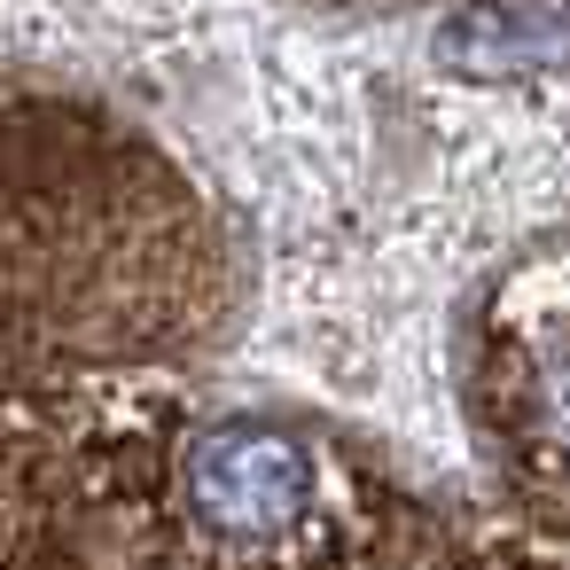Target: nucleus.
<instances>
[{"mask_svg": "<svg viewBox=\"0 0 570 570\" xmlns=\"http://www.w3.org/2000/svg\"><path fill=\"white\" fill-rule=\"evenodd\" d=\"M204 250L180 204L87 149H0V391L87 360L180 344L204 313Z\"/></svg>", "mask_w": 570, "mask_h": 570, "instance_id": "obj_2", "label": "nucleus"}, {"mask_svg": "<svg viewBox=\"0 0 570 570\" xmlns=\"http://www.w3.org/2000/svg\"><path fill=\"white\" fill-rule=\"evenodd\" d=\"M438 56L469 79H508L523 63H554V17L523 9V0H469L438 32Z\"/></svg>", "mask_w": 570, "mask_h": 570, "instance_id": "obj_4", "label": "nucleus"}, {"mask_svg": "<svg viewBox=\"0 0 570 570\" xmlns=\"http://www.w3.org/2000/svg\"><path fill=\"white\" fill-rule=\"evenodd\" d=\"M453 570H562V531H554V523H531V531H515V539H484V547H469Z\"/></svg>", "mask_w": 570, "mask_h": 570, "instance_id": "obj_5", "label": "nucleus"}, {"mask_svg": "<svg viewBox=\"0 0 570 570\" xmlns=\"http://www.w3.org/2000/svg\"><path fill=\"white\" fill-rule=\"evenodd\" d=\"M118 570H375L383 492L266 414H188L141 383L40 391Z\"/></svg>", "mask_w": 570, "mask_h": 570, "instance_id": "obj_1", "label": "nucleus"}, {"mask_svg": "<svg viewBox=\"0 0 570 570\" xmlns=\"http://www.w3.org/2000/svg\"><path fill=\"white\" fill-rule=\"evenodd\" d=\"M484 375H492V406L508 414V445H515L508 469L531 492V523L562 531V266L554 250L531 274H515V289L500 297Z\"/></svg>", "mask_w": 570, "mask_h": 570, "instance_id": "obj_3", "label": "nucleus"}]
</instances>
